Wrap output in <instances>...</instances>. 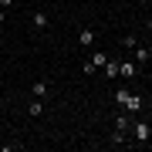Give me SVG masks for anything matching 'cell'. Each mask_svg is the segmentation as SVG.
Listing matches in <instances>:
<instances>
[{"mask_svg": "<svg viewBox=\"0 0 152 152\" xmlns=\"http://www.w3.org/2000/svg\"><path fill=\"white\" fill-rule=\"evenodd\" d=\"M105 61H108V58H105L102 51H95V54L88 58V64H91V68H105Z\"/></svg>", "mask_w": 152, "mask_h": 152, "instance_id": "3", "label": "cell"}, {"mask_svg": "<svg viewBox=\"0 0 152 152\" xmlns=\"http://www.w3.org/2000/svg\"><path fill=\"white\" fill-rule=\"evenodd\" d=\"M145 27H149V31H152V17H149V24H145Z\"/></svg>", "mask_w": 152, "mask_h": 152, "instance_id": "12", "label": "cell"}, {"mask_svg": "<svg viewBox=\"0 0 152 152\" xmlns=\"http://www.w3.org/2000/svg\"><path fill=\"white\" fill-rule=\"evenodd\" d=\"M149 4H152V0H149Z\"/></svg>", "mask_w": 152, "mask_h": 152, "instance_id": "14", "label": "cell"}, {"mask_svg": "<svg viewBox=\"0 0 152 152\" xmlns=\"http://www.w3.org/2000/svg\"><path fill=\"white\" fill-rule=\"evenodd\" d=\"M105 75L115 78V75H118V64H115V61H105Z\"/></svg>", "mask_w": 152, "mask_h": 152, "instance_id": "8", "label": "cell"}, {"mask_svg": "<svg viewBox=\"0 0 152 152\" xmlns=\"http://www.w3.org/2000/svg\"><path fill=\"white\" fill-rule=\"evenodd\" d=\"M31 91L37 95V98H44V95L51 91V88H48V81H34V88H31Z\"/></svg>", "mask_w": 152, "mask_h": 152, "instance_id": "5", "label": "cell"}, {"mask_svg": "<svg viewBox=\"0 0 152 152\" xmlns=\"http://www.w3.org/2000/svg\"><path fill=\"white\" fill-rule=\"evenodd\" d=\"M95 44V31H81V48H91Z\"/></svg>", "mask_w": 152, "mask_h": 152, "instance_id": "6", "label": "cell"}, {"mask_svg": "<svg viewBox=\"0 0 152 152\" xmlns=\"http://www.w3.org/2000/svg\"><path fill=\"white\" fill-rule=\"evenodd\" d=\"M135 58H139V61H149V51H145V48H139V44H135Z\"/></svg>", "mask_w": 152, "mask_h": 152, "instance_id": "9", "label": "cell"}, {"mask_svg": "<svg viewBox=\"0 0 152 152\" xmlns=\"http://www.w3.org/2000/svg\"><path fill=\"white\" fill-rule=\"evenodd\" d=\"M0 48H4V37H0Z\"/></svg>", "mask_w": 152, "mask_h": 152, "instance_id": "13", "label": "cell"}, {"mask_svg": "<svg viewBox=\"0 0 152 152\" xmlns=\"http://www.w3.org/2000/svg\"><path fill=\"white\" fill-rule=\"evenodd\" d=\"M118 75H125V78H132V75H135V64H129V61H125V64H118Z\"/></svg>", "mask_w": 152, "mask_h": 152, "instance_id": "7", "label": "cell"}, {"mask_svg": "<svg viewBox=\"0 0 152 152\" xmlns=\"http://www.w3.org/2000/svg\"><path fill=\"white\" fill-rule=\"evenodd\" d=\"M132 135H135L139 142H145V139H149V125H145V122H135V125H132Z\"/></svg>", "mask_w": 152, "mask_h": 152, "instance_id": "2", "label": "cell"}, {"mask_svg": "<svg viewBox=\"0 0 152 152\" xmlns=\"http://www.w3.org/2000/svg\"><path fill=\"white\" fill-rule=\"evenodd\" d=\"M27 112H31V115H41V112H44V105H41V102H31V108H27Z\"/></svg>", "mask_w": 152, "mask_h": 152, "instance_id": "10", "label": "cell"}, {"mask_svg": "<svg viewBox=\"0 0 152 152\" xmlns=\"http://www.w3.org/2000/svg\"><path fill=\"white\" fill-rule=\"evenodd\" d=\"M34 27H37V31H44V27H48V14H44V10H37V14H34Z\"/></svg>", "mask_w": 152, "mask_h": 152, "instance_id": "4", "label": "cell"}, {"mask_svg": "<svg viewBox=\"0 0 152 152\" xmlns=\"http://www.w3.org/2000/svg\"><path fill=\"white\" fill-rule=\"evenodd\" d=\"M118 105H125L129 112H139V108H142V98H139V95H129V91L122 88V91H118Z\"/></svg>", "mask_w": 152, "mask_h": 152, "instance_id": "1", "label": "cell"}, {"mask_svg": "<svg viewBox=\"0 0 152 152\" xmlns=\"http://www.w3.org/2000/svg\"><path fill=\"white\" fill-rule=\"evenodd\" d=\"M4 17H7V14H4V10H0V24H4Z\"/></svg>", "mask_w": 152, "mask_h": 152, "instance_id": "11", "label": "cell"}]
</instances>
